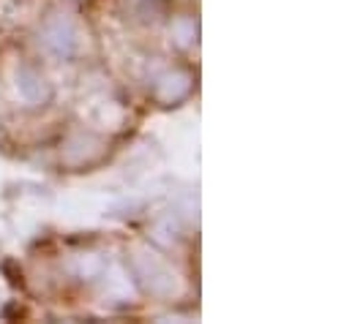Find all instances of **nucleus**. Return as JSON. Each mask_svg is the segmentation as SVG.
Returning a JSON list of instances; mask_svg holds the SVG:
<instances>
[{"instance_id": "1", "label": "nucleus", "mask_w": 352, "mask_h": 324, "mask_svg": "<svg viewBox=\"0 0 352 324\" xmlns=\"http://www.w3.org/2000/svg\"><path fill=\"white\" fill-rule=\"evenodd\" d=\"M131 270H134L140 286L148 294L162 297V300H173V297L180 294V278H177V273L162 256H156L153 251L137 248L131 253Z\"/></svg>"}, {"instance_id": "2", "label": "nucleus", "mask_w": 352, "mask_h": 324, "mask_svg": "<svg viewBox=\"0 0 352 324\" xmlns=\"http://www.w3.org/2000/svg\"><path fill=\"white\" fill-rule=\"evenodd\" d=\"M38 41L41 47L58 58V60H72L80 49V30H77V22L69 16V14H52L41 30H38Z\"/></svg>"}, {"instance_id": "3", "label": "nucleus", "mask_w": 352, "mask_h": 324, "mask_svg": "<svg viewBox=\"0 0 352 324\" xmlns=\"http://www.w3.org/2000/svg\"><path fill=\"white\" fill-rule=\"evenodd\" d=\"M194 87V77L183 69H173V71H164L156 84H153V98L164 106H173L177 101H183Z\"/></svg>"}, {"instance_id": "4", "label": "nucleus", "mask_w": 352, "mask_h": 324, "mask_svg": "<svg viewBox=\"0 0 352 324\" xmlns=\"http://www.w3.org/2000/svg\"><path fill=\"white\" fill-rule=\"evenodd\" d=\"M16 90H19L22 101H25L28 106H44V104H50V98H52L50 82L44 80V74L36 71L33 66H19V69H16Z\"/></svg>"}, {"instance_id": "5", "label": "nucleus", "mask_w": 352, "mask_h": 324, "mask_svg": "<svg viewBox=\"0 0 352 324\" xmlns=\"http://www.w3.org/2000/svg\"><path fill=\"white\" fill-rule=\"evenodd\" d=\"M104 156V142L93 134H74L69 137V142L63 145L60 159L69 166H85V163L98 161Z\"/></svg>"}, {"instance_id": "6", "label": "nucleus", "mask_w": 352, "mask_h": 324, "mask_svg": "<svg viewBox=\"0 0 352 324\" xmlns=\"http://www.w3.org/2000/svg\"><path fill=\"white\" fill-rule=\"evenodd\" d=\"M173 38H175L177 47H191L194 41H197V25H194V19H188V16H180L173 22Z\"/></svg>"}]
</instances>
